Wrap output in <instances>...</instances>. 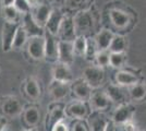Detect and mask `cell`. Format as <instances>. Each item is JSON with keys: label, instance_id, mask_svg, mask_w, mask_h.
I'll list each match as a JSON object with an SVG mask.
<instances>
[{"label": "cell", "instance_id": "1", "mask_svg": "<svg viewBox=\"0 0 146 131\" xmlns=\"http://www.w3.org/2000/svg\"><path fill=\"white\" fill-rule=\"evenodd\" d=\"M74 19V25L78 36H86L90 35L92 32L94 31L95 27V20L93 12L90 10H82L75 14Z\"/></svg>", "mask_w": 146, "mask_h": 131}, {"label": "cell", "instance_id": "2", "mask_svg": "<svg viewBox=\"0 0 146 131\" xmlns=\"http://www.w3.org/2000/svg\"><path fill=\"white\" fill-rule=\"evenodd\" d=\"M93 112L90 102L74 100L66 104V117L69 119H87Z\"/></svg>", "mask_w": 146, "mask_h": 131}, {"label": "cell", "instance_id": "3", "mask_svg": "<svg viewBox=\"0 0 146 131\" xmlns=\"http://www.w3.org/2000/svg\"><path fill=\"white\" fill-rule=\"evenodd\" d=\"M23 110L21 100L17 96L6 95L0 98V115L5 118H14Z\"/></svg>", "mask_w": 146, "mask_h": 131}, {"label": "cell", "instance_id": "4", "mask_svg": "<svg viewBox=\"0 0 146 131\" xmlns=\"http://www.w3.org/2000/svg\"><path fill=\"white\" fill-rule=\"evenodd\" d=\"M66 117V104L63 102H57L54 100L49 104L45 117V127L46 131H50L51 128Z\"/></svg>", "mask_w": 146, "mask_h": 131}, {"label": "cell", "instance_id": "5", "mask_svg": "<svg viewBox=\"0 0 146 131\" xmlns=\"http://www.w3.org/2000/svg\"><path fill=\"white\" fill-rule=\"evenodd\" d=\"M88 102L93 110H100V112H106L113 104L109 98V96L107 95L106 91H102L99 88L93 90V93Z\"/></svg>", "mask_w": 146, "mask_h": 131}, {"label": "cell", "instance_id": "6", "mask_svg": "<svg viewBox=\"0 0 146 131\" xmlns=\"http://www.w3.org/2000/svg\"><path fill=\"white\" fill-rule=\"evenodd\" d=\"M93 87L86 82L84 78H79L76 80H73L71 83V93L75 97V100H85L88 102L93 93Z\"/></svg>", "mask_w": 146, "mask_h": 131}, {"label": "cell", "instance_id": "7", "mask_svg": "<svg viewBox=\"0 0 146 131\" xmlns=\"http://www.w3.org/2000/svg\"><path fill=\"white\" fill-rule=\"evenodd\" d=\"M76 36L78 34H76L75 25H74V19L72 17L66 15L58 30L57 37L59 41H62V42H73L76 38Z\"/></svg>", "mask_w": 146, "mask_h": 131}, {"label": "cell", "instance_id": "8", "mask_svg": "<svg viewBox=\"0 0 146 131\" xmlns=\"http://www.w3.org/2000/svg\"><path fill=\"white\" fill-rule=\"evenodd\" d=\"M48 93L54 100L62 102L71 93V84L68 82L58 81L52 79V81L48 85Z\"/></svg>", "mask_w": 146, "mask_h": 131}, {"label": "cell", "instance_id": "9", "mask_svg": "<svg viewBox=\"0 0 146 131\" xmlns=\"http://www.w3.org/2000/svg\"><path fill=\"white\" fill-rule=\"evenodd\" d=\"M22 122L25 126V129L27 128H36V126L40 121V110L38 106L34 104H30L27 106L23 107V110L21 112Z\"/></svg>", "mask_w": 146, "mask_h": 131}, {"label": "cell", "instance_id": "10", "mask_svg": "<svg viewBox=\"0 0 146 131\" xmlns=\"http://www.w3.org/2000/svg\"><path fill=\"white\" fill-rule=\"evenodd\" d=\"M45 58L49 61H58L59 55V39L48 31H45Z\"/></svg>", "mask_w": 146, "mask_h": 131}, {"label": "cell", "instance_id": "11", "mask_svg": "<svg viewBox=\"0 0 146 131\" xmlns=\"http://www.w3.org/2000/svg\"><path fill=\"white\" fill-rule=\"evenodd\" d=\"M83 78L93 88H99L105 81V71L99 66H91L84 70Z\"/></svg>", "mask_w": 146, "mask_h": 131}, {"label": "cell", "instance_id": "12", "mask_svg": "<svg viewBox=\"0 0 146 131\" xmlns=\"http://www.w3.org/2000/svg\"><path fill=\"white\" fill-rule=\"evenodd\" d=\"M107 95L109 96V98L113 104L117 105H121L128 103V100L130 98L129 95V90L125 88V86H122L119 84H109L105 88Z\"/></svg>", "mask_w": 146, "mask_h": 131}, {"label": "cell", "instance_id": "13", "mask_svg": "<svg viewBox=\"0 0 146 131\" xmlns=\"http://www.w3.org/2000/svg\"><path fill=\"white\" fill-rule=\"evenodd\" d=\"M19 26H20V23H13V22L3 23L2 36H1V44H2L3 51H9L10 49H12L13 41H14Z\"/></svg>", "mask_w": 146, "mask_h": 131}, {"label": "cell", "instance_id": "14", "mask_svg": "<svg viewBox=\"0 0 146 131\" xmlns=\"http://www.w3.org/2000/svg\"><path fill=\"white\" fill-rule=\"evenodd\" d=\"M27 53L33 59H43L45 57V36H35L29 38Z\"/></svg>", "mask_w": 146, "mask_h": 131}, {"label": "cell", "instance_id": "15", "mask_svg": "<svg viewBox=\"0 0 146 131\" xmlns=\"http://www.w3.org/2000/svg\"><path fill=\"white\" fill-rule=\"evenodd\" d=\"M21 25L24 27V30L29 35V38L45 35V27L40 26L34 20V18L32 17L31 12L22 14V24Z\"/></svg>", "mask_w": 146, "mask_h": 131}, {"label": "cell", "instance_id": "16", "mask_svg": "<svg viewBox=\"0 0 146 131\" xmlns=\"http://www.w3.org/2000/svg\"><path fill=\"white\" fill-rule=\"evenodd\" d=\"M52 10H54V8L50 6L49 3L44 1L43 3H40L39 6L34 7L31 10V14H32V17L34 18V20L36 21L38 24L40 25V26H43V27H45V25L47 23V21H48L51 12H52Z\"/></svg>", "mask_w": 146, "mask_h": 131}, {"label": "cell", "instance_id": "17", "mask_svg": "<svg viewBox=\"0 0 146 131\" xmlns=\"http://www.w3.org/2000/svg\"><path fill=\"white\" fill-rule=\"evenodd\" d=\"M134 112H135V107L129 103L118 105L116 110L113 112V115H112V120L117 125H121L123 122H127V121L132 119Z\"/></svg>", "mask_w": 146, "mask_h": 131}, {"label": "cell", "instance_id": "18", "mask_svg": "<svg viewBox=\"0 0 146 131\" xmlns=\"http://www.w3.org/2000/svg\"><path fill=\"white\" fill-rule=\"evenodd\" d=\"M109 120L105 112L93 110L87 118V122L92 131H105Z\"/></svg>", "mask_w": 146, "mask_h": 131}, {"label": "cell", "instance_id": "19", "mask_svg": "<svg viewBox=\"0 0 146 131\" xmlns=\"http://www.w3.org/2000/svg\"><path fill=\"white\" fill-rule=\"evenodd\" d=\"M52 79L58 80V81L72 83L73 74L69 65L57 61L54 66V68H52Z\"/></svg>", "mask_w": 146, "mask_h": 131}, {"label": "cell", "instance_id": "20", "mask_svg": "<svg viewBox=\"0 0 146 131\" xmlns=\"http://www.w3.org/2000/svg\"><path fill=\"white\" fill-rule=\"evenodd\" d=\"M64 13L61 11L60 9L58 8H54L52 12L49 17L47 23L45 25V31H48L49 33L54 34V35H57L58 33V30L60 27L61 22L64 19Z\"/></svg>", "mask_w": 146, "mask_h": 131}, {"label": "cell", "instance_id": "21", "mask_svg": "<svg viewBox=\"0 0 146 131\" xmlns=\"http://www.w3.org/2000/svg\"><path fill=\"white\" fill-rule=\"evenodd\" d=\"M74 49H73V42H59V55L58 61L66 65H71L74 60Z\"/></svg>", "mask_w": 146, "mask_h": 131}, {"label": "cell", "instance_id": "22", "mask_svg": "<svg viewBox=\"0 0 146 131\" xmlns=\"http://www.w3.org/2000/svg\"><path fill=\"white\" fill-rule=\"evenodd\" d=\"M115 80H116L117 84H119V85L130 87L136 83H139L140 78L137 74H135L133 72H130L128 70H119L115 74Z\"/></svg>", "mask_w": 146, "mask_h": 131}, {"label": "cell", "instance_id": "23", "mask_svg": "<svg viewBox=\"0 0 146 131\" xmlns=\"http://www.w3.org/2000/svg\"><path fill=\"white\" fill-rule=\"evenodd\" d=\"M109 18L111 23L118 29H124L131 22L129 13L120 9H111L109 11Z\"/></svg>", "mask_w": 146, "mask_h": 131}, {"label": "cell", "instance_id": "24", "mask_svg": "<svg viewBox=\"0 0 146 131\" xmlns=\"http://www.w3.org/2000/svg\"><path fill=\"white\" fill-rule=\"evenodd\" d=\"M23 92L30 100H37L40 96V87L34 78H27L23 83Z\"/></svg>", "mask_w": 146, "mask_h": 131}, {"label": "cell", "instance_id": "25", "mask_svg": "<svg viewBox=\"0 0 146 131\" xmlns=\"http://www.w3.org/2000/svg\"><path fill=\"white\" fill-rule=\"evenodd\" d=\"M113 33L110 32L109 30H103L99 33L96 34L95 36V42L98 47V50H108L110 47V44L113 38Z\"/></svg>", "mask_w": 146, "mask_h": 131}, {"label": "cell", "instance_id": "26", "mask_svg": "<svg viewBox=\"0 0 146 131\" xmlns=\"http://www.w3.org/2000/svg\"><path fill=\"white\" fill-rule=\"evenodd\" d=\"M2 17L6 20V22H13V23H20V20L22 19V13L19 12V10L13 6L2 7Z\"/></svg>", "mask_w": 146, "mask_h": 131}, {"label": "cell", "instance_id": "27", "mask_svg": "<svg viewBox=\"0 0 146 131\" xmlns=\"http://www.w3.org/2000/svg\"><path fill=\"white\" fill-rule=\"evenodd\" d=\"M130 98L133 100H144L146 98V85L143 83H136L129 88Z\"/></svg>", "mask_w": 146, "mask_h": 131}, {"label": "cell", "instance_id": "28", "mask_svg": "<svg viewBox=\"0 0 146 131\" xmlns=\"http://www.w3.org/2000/svg\"><path fill=\"white\" fill-rule=\"evenodd\" d=\"M27 41H29V35H27L26 31L24 30V27L20 24L18 31H17V34H15L14 41H13L12 48H14V49H20V48H22Z\"/></svg>", "mask_w": 146, "mask_h": 131}, {"label": "cell", "instance_id": "29", "mask_svg": "<svg viewBox=\"0 0 146 131\" xmlns=\"http://www.w3.org/2000/svg\"><path fill=\"white\" fill-rule=\"evenodd\" d=\"M127 48V41L121 35H115L112 38V42L110 44V53H124Z\"/></svg>", "mask_w": 146, "mask_h": 131}, {"label": "cell", "instance_id": "30", "mask_svg": "<svg viewBox=\"0 0 146 131\" xmlns=\"http://www.w3.org/2000/svg\"><path fill=\"white\" fill-rule=\"evenodd\" d=\"M86 45H87V37L79 35L73 41V49L74 54L76 56H84L86 50Z\"/></svg>", "mask_w": 146, "mask_h": 131}, {"label": "cell", "instance_id": "31", "mask_svg": "<svg viewBox=\"0 0 146 131\" xmlns=\"http://www.w3.org/2000/svg\"><path fill=\"white\" fill-rule=\"evenodd\" d=\"M98 51L99 50H98V47L97 45H96L95 39L94 38H87V45H86V50L84 57H85L87 60L93 61V60H95Z\"/></svg>", "mask_w": 146, "mask_h": 131}, {"label": "cell", "instance_id": "32", "mask_svg": "<svg viewBox=\"0 0 146 131\" xmlns=\"http://www.w3.org/2000/svg\"><path fill=\"white\" fill-rule=\"evenodd\" d=\"M125 58L127 57L124 53H110L109 65L112 68L120 69L125 63Z\"/></svg>", "mask_w": 146, "mask_h": 131}, {"label": "cell", "instance_id": "33", "mask_svg": "<svg viewBox=\"0 0 146 131\" xmlns=\"http://www.w3.org/2000/svg\"><path fill=\"white\" fill-rule=\"evenodd\" d=\"M70 131H92L87 119H73L70 122Z\"/></svg>", "mask_w": 146, "mask_h": 131}, {"label": "cell", "instance_id": "34", "mask_svg": "<svg viewBox=\"0 0 146 131\" xmlns=\"http://www.w3.org/2000/svg\"><path fill=\"white\" fill-rule=\"evenodd\" d=\"M109 60H110V51L108 50H99L96 55L95 58V63L99 67H107L109 66Z\"/></svg>", "mask_w": 146, "mask_h": 131}, {"label": "cell", "instance_id": "35", "mask_svg": "<svg viewBox=\"0 0 146 131\" xmlns=\"http://www.w3.org/2000/svg\"><path fill=\"white\" fill-rule=\"evenodd\" d=\"M91 0H64V6L71 10H84V6H86Z\"/></svg>", "mask_w": 146, "mask_h": 131}, {"label": "cell", "instance_id": "36", "mask_svg": "<svg viewBox=\"0 0 146 131\" xmlns=\"http://www.w3.org/2000/svg\"><path fill=\"white\" fill-rule=\"evenodd\" d=\"M14 7L19 10V12L22 13V14H25V13H30L32 8L29 5L27 0H15L14 2Z\"/></svg>", "mask_w": 146, "mask_h": 131}, {"label": "cell", "instance_id": "37", "mask_svg": "<svg viewBox=\"0 0 146 131\" xmlns=\"http://www.w3.org/2000/svg\"><path fill=\"white\" fill-rule=\"evenodd\" d=\"M64 119H62L59 122H57V124L51 128L50 131H70V124H67Z\"/></svg>", "mask_w": 146, "mask_h": 131}, {"label": "cell", "instance_id": "38", "mask_svg": "<svg viewBox=\"0 0 146 131\" xmlns=\"http://www.w3.org/2000/svg\"><path fill=\"white\" fill-rule=\"evenodd\" d=\"M120 131H139L137 127L132 122V120H129L127 122H123L120 125Z\"/></svg>", "mask_w": 146, "mask_h": 131}, {"label": "cell", "instance_id": "39", "mask_svg": "<svg viewBox=\"0 0 146 131\" xmlns=\"http://www.w3.org/2000/svg\"><path fill=\"white\" fill-rule=\"evenodd\" d=\"M105 131H118L117 124L112 120V119H110L109 121H108V124H107V127H106Z\"/></svg>", "mask_w": 146, "mask_h": 131}, {"label": "cell", "instance_id": "40", "mask_svg": "<svg viewBox=\"0 0 146 131\" xmlns=\"http://www.w3.org/2000/svg\"><path fill=\"white\" fill-rule=\"evenodd\" d=\"M27 2H29V5L31 6V8L33 9L34 7H37L39 6L40 3H43L44 0H27Z\"/></svg>", "mask_w": 146, "mask_h": 131}, {"label": "cell", "instance_id": "41", "mask_svg": "<svg viewBox=\"0 0 146 131\" xmlns=\"http://www.w3.org/2000/svg\"><path fill=\"white\" fill-rule=\"evenodd\" d=\"M7 124H8V121H7V118H5V117H0V131H5V130H6Z\"/></svg>", "mask_w": 146, "mask_h": 131}, {"label": "cell", "instance_id": "42", "mask_svg": "<svg viewBox=\"0 0 146 131\" xmlns=\"http://www.w3.org/2000/svg\"><path fill=\"white\" fill-rule=\"evenodd\" d=\"M14 2H15V0H1V5H2V7L13 6Z\"/></svg>", "mask_w": 146, "mask_h": 131}, {"label": "cell", "instance_id": "43", "mask_svg": "<svg viewBox=\"0 0 146 131\" xmlns=\"http://www.w3.org/2000/svg\"><path fill=\"white\" fill-rule=\"evenodd\" d=\"M22 131H38L36 128H27V129H24V130Z\"/></svg>", "mask_w": 146, "mask_h": 131}, {"label": "cell", "instance_id": "44", "mask_svg": "<svg viewBox=\"0 0 146 131\" xmlns=\"http://www.w3.org/2000/svg\"><path fill=\"white\" fill-rule=\"evenodd\" d=\"M144 131H146V129H145V130H144Z\"/></svg>", "mask_w": 146, "mask_h": 131}]
</instances>
